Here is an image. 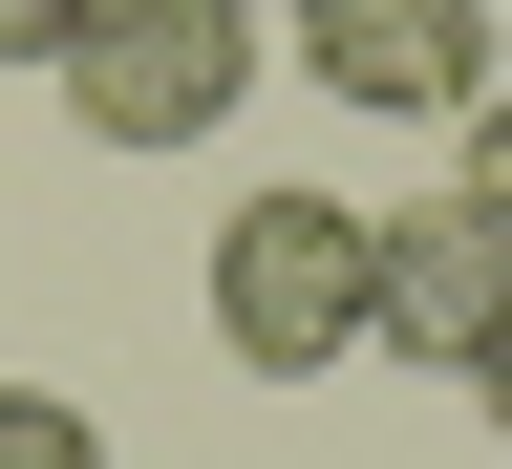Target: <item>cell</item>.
Returning <instances> with one entry per match:
<instances>
[{
    "label": "cell",
    "mask_w": 512,
    "mask_h": 469,
    "mask_svg": "<svg viewBox=\"0 0 512 469\" xmlns=\"http://www.w3.org/2000/svg\"><path fill=\"white\" fill-rule=\"evenodd\" d=\"M363 342V214L342 192H235L214 214V363L235 384H320Z\"/></svg>",
    "instance_id": "1"
},
{
    "label": "cell",
    "mask_w": 512,
    "mask_h": 469,
    "mask_svg": "<svg viewBox=\"0 0 512 469\" xmlns=\"http://www.w3.org/2000/svg\"><path fill=\"white\" fill-rule=\"evenodd\" d=\"M235 86H256L235 0H86V22H64V128H86V150H214Z\"/></svg>",
    "instance_id": "2"
},
{
    "label": "cell",
    "mask_w": 512,
    "mask_h": 469,
    "mask_svg": "<svg viewBox=\"0 0 512 469\" xmlns=\"http://www.w3.org/2000/svg\"><path fill=\"white\" fill-rule=\"evenodd\" d=\"M278 64L320 107H384V128H448L491 86V0H278Z\"/></svg>",
    "instance_id": "3"
},
{
    "label": "cell",
    "mask_w": 512,
    "mask_h": 469,
    "mask_svg": "<svg viewBox=\"0 0 512 469\" xmlns=\"http://www.w3.org/2000/svg\"><path fill=\"white\" fill-rule=\"evenodd\" d=\"M512 320V214H470V192H406V214H363V342H406L470 384Z\"/></svg>",
    "instance_id": "4"
},
{
    "label": "cell",
    "mask_w": 512,
    "mask_h": 469,
    "mask_svg": "<svg viewBox=\"0 0 512 469\" xmlns=\"http://www.w3.org/2000/svg\"><path fill=\"white\" fill-rule=\"evenodd\" d=\"M448 192H470V214H512V64L448 107Z\"/></svg>",
    "instance_id": "5"
},
{
    "label": "cell",
    "mask_w": 512,
    "mask_h": 469,
    "mask_svg": "<svg viewBox=\"0 0 512 469\" xmlns=\"http://www.w3.org/2000/svg\"><path fill=\"white\" fill-rule=\"evenodd\" d=\"M0 469H107V427L64 406V384H0Z\"/></svg>",
    "instance_id": "6"
},
{
    "label": "cell",
    "mask_w": 512,
    "mask_h": 469,
    "mask_svg": "<svg viewBox=\"0 0 512 469\" xmlns=\"http://www.w3.org/2000/svg\"><path fill=\"white\" fill-rule=\"evenodd\" d=\"M64 22H86V0H0V64H64Z\"/></svg>",
    "instance_id": "7"
},
{
    "label": "cell",
    "mask_w": 512,
    "mask_h": 469,
    "mask_svg": "<svg viewBox=\"0 0 512 469\" xmlns=\"http://www.w3.org/2000/svg\"><path fill=\"white\" fill-rule=\"evenodd\" d=\"M470 406H491V427H512V320H491V363H470Z\"/></svg>",
    "instance_id": "8"
},
{
    "label": "cell",
    "mask_w": 512,
    "mask_h": 469,
    "mask_svg": "<svg viewBox=\"0 0 512 469\" xmlns=\"http://www.w3.org/2000/svg\"><path fill=\"white\" fill-rule=\"evenodd\" d=\"M235 22H278V0H235Z\"/></svg>",
    "instance_id": "9"
}]
</instances>
